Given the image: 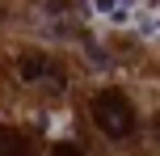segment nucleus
<instances>
[{"instance_id": "1", "label": "nucleus", "mask_w": 160, "mask_h": 156, "mask_svg": "<svg viewBox=\"0 0 160 156\" xmlns=\"http://www.w3.org/2000/svg\"><path fill=\"white\" fill-rule=\"evenodd\" d=\"M93 123L101 127L110 139H127V135L135 131V106L127 101V93L105 89V93H97V101H93Z\"/></svg>"}, {"instance_id": "2", "label": "nucleus", "mask_w": 160, "mask_h": 156, "mask_svg": "<svg viewBox=\"0 0 160 156\" xmlns=\"http://www.w3.org/2000/svg\"><path fill=\"white\" fill-rule=\"evenodd\" d=\"M17 72H21V80H30V84H34V80H51L55 89L63 84V76H59V72H51V63H47L42 55H34V51H25V55L17 59Z\"/></svg>"}, {"instance_id": "3", "label": "nucleus", "mask_w": 160, "mask_h": 156, "mask_svg": "<svg viewBox=\"0 0 160 156\" xmlns=\"http://www.w3.org/2000/svg\"><path fill=\"white\" fill-rule=\"evenodd\" d=\"M30 148V139H25L21 131H8V127H0V156H21Z\"/></svg>"}, {"instance_id": "4", "label": "nucleus", "mask_w": 160, "mask_h": 156, "mask_svg": "<svg viewBox=\"0 0 160 156\" xmlns=\"http://www.w3.org/2000/svg\"><path fill=\"white\" fill-rule=\"evenodd\" d=\"M131 4H135V0H97V13H105V17H114V21H122V17L131 13Z\"/></svg>"}, {"instance_id": "5", "label": "nucleus", "mask_w": 160, "mask_h": 156, "mask_svg": "<svg viewBox=\"0 0 160 156\" xmlns=\"http://www.w3.org/2000/svg\"><path fill=\"white\" fill-rule=\"evenodd\" d=\"M156 30H160V17H156Z\"/></svg>"}]
</instances>
